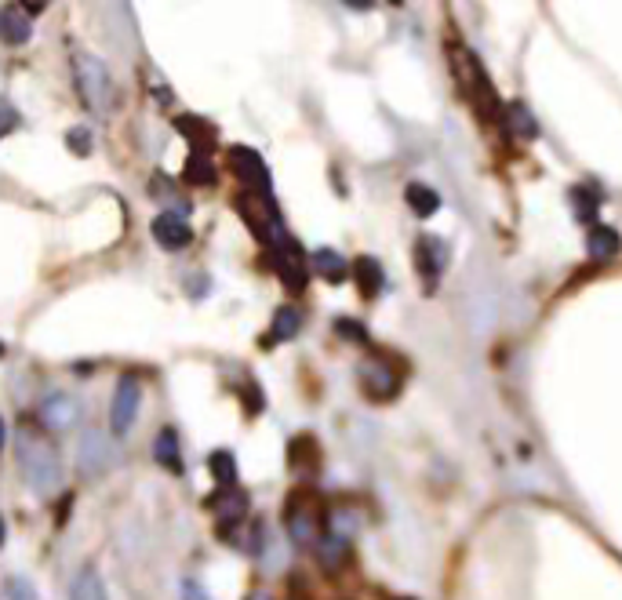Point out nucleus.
<instances>
[{"instance_id":"nucleus-1","label":"nucleus","mask_w":622,"mask_h":600,"mask_svg":"<svg viewBox=\"0 0 622 600\" xmlns=\"http://www.w3.org/2000/svg\"><path fill=\"white\" fill-rule=\"evenodd\" d=\"M19 455H23V469L30 473L37 495H52L63 480V462H59V451L55 444L48 440V433L34 422H23L19 430Z\"/></svg>"},{"instance_id":"nucleus-2","label":"nucleus","mask_w":622,"mask_h":600,"mask_svg":"<svg viewBox=\"0 0 622 600\" xmlns=\"http://www.w3.org/2000/svg\"><path fill=\"white\" fill-rule=\"evenodd\" d=\"M284 524L298 546H317L325 538V506H321L317 491H309V488L291 491L284 502Z\"/></svg>"},{"instance_id":"nucleus-3","label":"nucleus","mask_w":622,"mask_h":600,"mask_svg":"<svg viewBox=\"0 0 622 600\" xmlns=\"http://www.w3.org/2000/svg\"><path fill=\"white\" fill-rule=\"evenodd\" d=\"M452 66H455V73H459V88H462V95L477 106V113L491 117V113L499 110V92H495V84H491L488 70L477 63V55H473V52H466L462 44H455V48H452Z\"/></svg>"},{"instance_id":"nucleus-4","label":"nucleus","mask_w":622,"mask_h":600,"mask_svg":"<svg viewBox=\"0 0 622 600\" xmlns=\"http://www.w3.org/2000/svg\"><path fill=\"white\" fill-rule=\"evenodd\" d=\"M266 251H269V266L277 269L280 284L287 291H302L306 287V255L298 247L295 237H287V229H277L269 240H266Z\"/></svg>"},{"instance_id":"nucleus-5","label":"nucleus","mask_w":622,"mask_h":600,"mask_svg":"<svg viewBox=\"0 0 622 600\" xmlns=\"http://www.w3.org/2000/svg\"><path fill=\"white\" fill-rule=\"evenodd\" d=\"M357 379L364 386V393L372 401H390L401 393V382H404V368H397V361L390 353H372L361 361L357 368Z\"/></svg>"},{"instance_id":"nucleus-6","label":"nucleus","mask_w":622,"mask_h":600,"mask_svg":"<svg viewBox=\"0 0 622 600\" xmlns=\"http://www.w3.org/2000/svg\"><path fill=\"white\" fill-rule=\"evenodd\" d=\"M73 73H77V88H81V99L106 113L110 102H113V81H110V70L95 59V55H77L73 59Z\"/></svg>"},{"instance_id":"nucleus-7","label":"nucleus","mask_w":622,"mask_h":600,"mask_svg":"<svg viewBox=\"0 0 622 600\" xmlns=\"http://www.w3.org/2000/svg\"><path fill=\"white\" fill-rule=\"evenodd\" d=\"M139 401H142V382L135 375H121L117 379V390H113V404H110V426H113V433H128L131 430L135 411H139Z\"/></svg>"},{"instance_id":"nucleus-8","label":"nucleus","mask_w":622,"mask_h":600,"mask_svg":"<svg viewBox=\"0 0 622 600\" xmlns=\"http://www.w3.org/2000/svg\"><path fill=\"white\" fill-rule=\"evenodd\" d=\"M229 168H233V175L248 186V193L269 197V171H266L262 153H255V150H248V146H233V150H229Z\"/></svg>"},{"instance_id":"nucleus-9","label":"nucleus","mask_w":622,"mask_h":600,"mask_svg":"<svg viewBox=\"0 0 622 600\" xmlns=\"http://www.w3.org/2000/svg\"><path fill=\"white\" fill-rule=\"evenodd\" d=\"M248 506H251V498H248V491L244 488H219L215 495H208L204 498V509H211V513H219V527H226V524H240L244 517H248Z\"/></svg>"},{"instance_id":"nucleus-10","label":"nucleus","mask_w":622,"mask_h":600,"mask_svg":"<svg viewBox=\"0 0 622 600\" xmlns=\"http://www.w3.org/2000/svg\"><path fill=\"white\" fill-rule=\"evenodd\" d=\"M444 266H448V244L441 237H433V233H423L415 240V269L430 284H437V276L444 273Z\"/></svg>"},{"instance_id":"nucleus-11","label":"nucleus","mask_w":622,"mask_h":600,"mask_svg":"<svg viewBox=\"0 0 622 600\" xmlns=\"http://www.w3.org/2000/svg\"><path fill=\"white\" fill-rule=\"evenodd\" d=\"M153 240H157L160 247H168V251H179V247H186V244L193 240V229H190V222H186L182 215L164 211V215L153 218Z\"/></svg>"},{"instance_id":"nucleus-12","label":"nucleus","mask_w":622,"mask_h":600,"mask_svg":"<svg viewBox=\"0 0 622 600\" xmlns=\"http://www.w3.org/2000/svg\"><path fill=\"white\" fill-rule=\"evenodd\" d=\"M287 466L295 469V473H314L317 466H321V448H317V440L309 437V433H298L291 444H287Z\"/></svg>"},{"instance_id":"nucleus-13","label":"nucleus","mask_w":622,"mask_h":600,"mask_svg":"<svg viewBox=\"0 0 622 600\" xmlns=\"http://www.w3.org/2000/svg\"><path fill=\"white\" fill-rule=\"evenodd\" d=\"M110 466H113V448L106 444L102 433H88L81 440V469L84 473H102Z\"/></svg>"},{"instance_id":"nucleus-14","label":"nucleus","mask_w":622,"mask_h":600,"mask_svg":"<svg viewBox=\"0 0 622 600\" xmlns=\"http://www.w3.org/2000/svg\"><path fill=\"white\" fill-rule=\"evenodd\" d=\"M41 419H44V426H52V430H66V426L77 422V404H73L66 393H52V397L44 401V408H41Z\"/></svg>"},{"instance_id":"nucleus-15","label":"nucleus","mask_w":622,"mask_h":600,"mask_svg":"<svg viewBox=\"0 0 622 600\" xmlns=\"http://www.w3.org/2000/svg\"><path fill=\"white\" fill-rule=\"evenodd\" d=\"M175 128L197 146L193 153H211V146H215V128L208 124V121H200V117H190V113H182V117H175Z\"/></svg>"},{"instance_id":"nucleus-16","label":"nucleus","mask_w":622,"mask_h":600,"mask_svg":"<svg viewBox=\"0 0 622 600\" xmlns=\"http://www.w3.org/2000/svg\"><path fill=\"white\" fill-rule=\"evenodd\" d=\"M0 37H5L8 44H26L30 41V12L8 5L5 12H0Z\"/></svg>"},{"instance_id":"nucleus-17","label":"nucleus","mask_w":622,"mask_h":600,"mask_svg":"<svg viewBox=\"0 0 622 600\" xmlns=\"http://www.w3.org/2000/svg\"><path fill=\"white\" fill-rule=\"evenodd\" d=\"M586 247H589V255L593 258H615L618 251H622V237L611 229V226H589V233H586Z\"/></svg>"},{"instance_id":"nucleus-18","label":"nucleus","mask_w":622,"mask_h":600,"mask_svg":"<svg viewBox=\"0 0 622 600\" xmlns=\"http://www.w3.org/2000/svg\"><path fill=\"white\" fill-rule=\"evenodd\" d=\"M354 276H357V287H361V295L364 298H375L379 291H383V266L372 258V255H361L357 262H354Z\"/></svg>"},{"instance_id":"nucleus-19","label":"nucleus","mask_w":622,"mask_h":600,"mask_svg":"<svg viewBox=\"0 0 622 600\" xmlns=\"http://www.w3.org/2000/svg\"><path fill=\"white\" fill-rule=\"evenodd\" d=\"M317 556H321V564L332 567V571L343 567L346 556H350V538L339 535V531H325V538L317 542Z\"/></svg>"},{"instance_id":"nucleus-20","label":"nucleus","mask_w":622,"mask_h":600,"mask_svg":"<svg viewBox=\"0 0 622 600\" xmlns=\"http://www.w3.org/2000/svg\"><path fill=\"white\" fill-rule=\"evenodd\" d=\"M568 200H571V211H575V218L578 222H597V208H600V193L597 189H589V186H575V189H568Z\"/></svg>"},{"instance_id":"nucleus-21","label":"nucleus","mask_w":622,"mask_h":600,"mask_svg":"<svg viewBox=\"0 0 622 600\" xmlns=\"http://www.w3.org/2000/svg\"><path fill=\"white\" fill-rule=\"evenodd\" d=\"M153 455H157V462H160L168 473H182V451H179V437H175V430H164V433L157 437Z\"/></svg>"},{"instance_id":"nucleus-22","label":"nucleus","mask_w":622,"mask_h":600,"mask_svg":"<svg viewBox=\"0 0 622 600\" xmlns=\"http://www.w3.org/2000/svg\"><path fill=\"white\" fill-rule=\"evenodd\" d=\"M404 200H408V208H412L419 218H430V215L441 208V197H437L430 186H423V182H412V186L404 189Z\"/></svg>"},{"instance_id":"nucleus-23","label":"nucleus","mask_w":622,"mask_h":600,"mask_svg":"<svg viewBox=\"0 0 622 600\" xmlns=\"http://www.w3.org/2000/svg\"><path fill=\"white\" fill-rule=\"evenodd\" d=\"M314 266H317V273H321L325 280H332V284H339V280L350 273V262H346L339 251H332V247L314 251Z\"/></svg>"},{"instance_id":"nucleus-24","label":"nucleus","mask_w":622,"mask_h":600,"mask_svg":"<svg viewBox=\"0 0 622 600\" xmlns=\"http://www.w3.org/2000/svg\"><path fill=\"white\" fill-rule=\"evenodd\" d=\"M506 124L520 139H539V124H535V117H531V110L524 102H510L506 106Z\"/></svg>"},{"instance_id":"nucleus-25","label":"nucleus","mask_w":622,"mask_h":600,"mask_svg":"<svg viewBox=\"0 0 622 600\" xmlns=\"http://www.w3.org/2000/svg\"><path fill=\"white\" fill-rule=\"evenodd\" d=\"M182 175H186L190 186H215V179H219V171H215V164H211L208 153H190Z\"/></svg>"},{"instance_id":"nucleus-26","label":"nucleus","mask_w":622,"mask_h":600,"mask_svg":"<svg viewBox=\"0 0 622 600\" xmlns=\"http://www.w3.org/2000/svg\"><path fill=\"white\" fill-rule=\"evenodd\" d=\"M208 469L219 480V488H233L237 484V459H233V451H226V448L211 451L208 455Z\"/></svg>"},{"instance_id":"nucleus-27","label":"nucleus","mask_w":622,"mask_h":600,"mask_svg":"<svg viewBox=\"0 0 622 600\" xmlns=\"http://www.w3.org/2000/svg\"><path fill=\"white\" fill-rule=\"evenodd\" d=\"M302 328V314L295 310V306H280L277 310V317H273V332H269V339L273 343H287V339H295V332Z\"/></svg>"},{"instance_id":"nucleus-28","label":"nucleus","mask_w":622,"mask_h":600,"mask_svg":"<svg viewBox=\"0 0 622 600\" xmlns=\"http://www.w3.org/2000/svg\"><path fill=\"white\" fill-rule=\"evenodd\" d=\"M73 600H110L102 589V578L95 571H81L73 582Z\"/></svg>"},{"instance_id":"nucleus-29","label":"nucleus","mask_w":622,"mask_h":600,"mask_svg":"<svg viewBox=\"0 0 622 600\" xmlns=\"http://www.w3.org/2000/svg\"><path fill=\"white\" fill-rule=\"evenodd\" d=\"M335 332H339L346 343H368V328H364V324H357V321L339 317V321H335Z\"/></svg>"},{"instance_id":"nucleus-30","label":"nucleus","mask_w":622,"mask_h":600,"mask_svg":"<svg viewBox=\"0 0 622 600\" xmlns=\"http://www.w3.org/2000/svg\"><path fill=\"white\" fill-rule=\"evenodd\" d=\"M66 146H70L77 157H88V153H92V131H88V128H73V131L66 135Z\"/></svg>"},{"instance_id":"nucleus-31","label":"nucleus","mask_w":622,"mask_h":600,"mask_svg":"<svg viewBox=\"0 0 622 600\" xmlns=\"http://www.w3.org/2000/svg\"><path fill=\"white\" fill-rule=\"evenodd\" d=\"M19 128V110L8 102V99H0V139L12 135Z\"/></svg>"},{"instance_id":"nucleus-32","label":"nucleus","mask_w":622,"mask_h":600,"mask_svg":"<svg viewBox=\"0 0 622 600\" xmlns=\"http://www.w3.org/2000/svg\"><path fill=\"white\" fill-rule=\"evenodd\" d=\"M8 593H12V600H37V593H34V585L26 578H12Z\"/></svg>"},{"instance_id":"nucleus-33","label":"nucleus","mask_w":622,"mask_h":600,"mask_svg":"<svg viewBox=\"0 0 622 600\" xmlns=\"http://www.w3.org/2000/svg\"><path fill=\"white\" fill-rule=\"evenodd\" d=\"M182 596H186V600H211L197 582H182Z\"/></svg>"},{"instance_id":"nucleus-34","label":"nucleus","mask_w":622,"mask_h":600,"mask_svg":"<svg viewBox=\"0 0 622 600\" xmlns=\"http://www.w3.org/2000/svg\"><path fill=\"white\" fill-rule=\"evenodd\" d=\"M248 600H269V596H266V593H251Z\"/></svg>"},{"instance_id":"nucleus-35","label":"nucleus","mask_w":622,"mask_h":600,"mask_svg":"<svg viewBox=\"0 0 622 600\" xmlns=\"http://www.w3.org/2000/svg\"><path fill=\"white\" fill-rule=\"evenodd\" d=\"M0 448H5V419H0Z\"/></svg>"},{"instance_id":"nucleus-36","label":"nucleus","mask_w":622,"mask_h":600,"mask_svg":"<svg viewBox=\"0 0 622 600\" xmlns=\"http://www.w3.org/2000/svg\"><path fill=\"white\" fill-rule=\"evenodd\" d=\"M0 546H5V520H0Z\"/></svg>"},{"instance_id":"nucleus-37","label":"nucleus","mask_w":622,"mask_h":600,"mask_svg":"<svg viewBox=\"0 0 622 600\" xmlns=\"http://www.w3.org/2000/svg\"><path fill=\"white\" fill-rule=\"evenodd\" d=\"M0 357H5V343H0Z\"/></svg>"},{"instance_id":"nucleus-38","label":"nucleus","mask_w":622,"mask_h":600,"mask_svg":"<svg viewBox=\"0 0 622 600\" xmlns=\"http://www.w3.org/2000/svg\"><path fill=\"white\" fill-rule=\"evenodd\" d=\"M401 600H412V596H401Z\"/></svg>"}]
</instances>
